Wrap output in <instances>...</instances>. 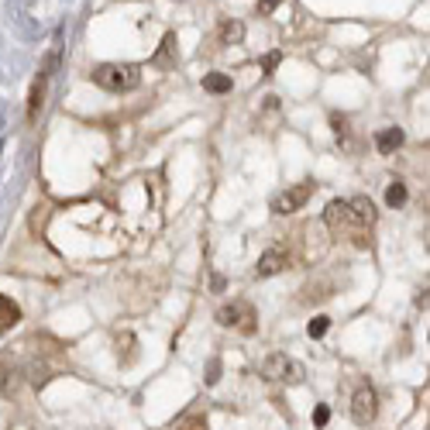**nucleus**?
I'll list each match as a JSON object with an SVG mask.
<instances>
[{"instance_id":"obj_1","label":"nucleus","mask_w":430,"mask_h":430,"mask_svg":"<svg viewBox=\"0 0 430 430\" xmlns=\"http://www.w3.org/2000/svg\"><path fill=\"white\" fill-rule=\"evenodd\" d=\"M90 80L97 86H104V90H110V93H128V90H135L141 83V69L131 66V62H104V66H97L90 73Z\"/></svg>"},{"instance_id":"obj_2","label":"nucleus","mask_w":430,"mask_h":430,"mask_svg":"<svg viewBox=\"0 0 430 430\" xmlns=\"http://www.w3.org/2000/svg\"><path fill=\"white\" fill-rule=\"evenodd\" d=\"M258 376L269 378V382H286V386H299L303 378H306V369L296 362V358H289L286 351H275V354H269L262 365H258Z\"/></svg>"},{"instance_id":"obj_3","label":"nucleus","mask_w":430,"mask_h":430,"mask_svg":"<svg viewBox=\"0 0 430 430\" xmlns=\"http://www.w3.org/2000/svg\"><path fill=\"white\" fill-rule=\"evenodd\" d=\"M217 323H220V327H234V330H241V334H255V330H258V313H255L251 303L234 299V303H227V306L217 310Z\"/></svg>"},{"instance_id":"obj_4","label":"nucleus","mask_w":430,"mask_h":430,"mask_svg":"<svg viewBox=\"0 0 430 430\" xmlns=\"http://www.w3.org/2000/svg\"><path fill=\"white\" fill-rule=\"evenodd\" d=\"M376 417H378L376 389H372V386H362V389L354 393V400H351V420H354L358 427H369Z\"/></svg>"},{"instance_id":"obj_5","label":"nucleus","mask_w":430,"mask_h":430,"mask_svg":"<svg viewBox=\"0 0 430 430\" xmlns=\"http://www.w3.org/2000/svg\"><path fill=\"white\" fill-rule=\"evenodd\" d=\"M310 193H313V183H296V186L282 189L279 196H272V214H296L306 200H310Z\"/></svg>"},{"instance_id":"obj_6","label":"nucleus","mask_w":430,"mask_h":430,"mask_svg":"<svg viewBox=\"0 0 430 430\" xmlns=\"http://www.w3.org/2000/svg\"><path fill=\"white\" fill-rule=\"evenodd\" d=\"M289 265V255L282 251V248H269L262 258H258V265H255V275L258 279H269V275H279V272Z\"/></svg>"},{"instance_id":"obj_7","label":"nucleus","mask_w":430,"mask_h":430,"mask_svg":"<svg viewBox=\"0 0 430 430\" xmlns=\"http://www.w3.org/2000/svg\"><path fill=\"white\" fill-rule=\"evenodd\" d=\"M348 214H351V227H369V224H376V207H372L369 196H351Z\"/></svg>"},{"instance_id":"obj_8","label":"nucleus","mask_w":430,"mask_h":430,"mask_svg":"<svg viewBox=\"0 0 430 430\" xmlns=\"http://www.w3.org/2000/svg\"><path fill=\"white\" fill-rule=\"evenodd\" d=\"M25 382V372L14 362H0V396H14Z\"/></svg>"},{"instance_id":"obj_9","label":"nucleus","mask_w":430,"mask_h":430,"mask_svg":"<svg viewBox=\"0 0 430 430\" xmlns=\"http://www.w3.org/2000/svg\"><path fill=\"white\" fill-rule=\"evenodd\" d=\"M323 224L341 231V227H351V214H348V200H330L327 210H323Z\"/></svg>"},{"instance_id":"obj_10","label":"nucleus","mask_w":430,"mask_h":430,"mask_svg":"<svg viewBox=\"0 0 430 430\" xmlns=\"http://www.w3.org/2000/svg\"><path fill=\"white\" fill-rule=\"evenodd\" d=\"M18 321H21V306L11 296L0 293V334H7L11 327H18Z\"/></svg>"},{"instance_id":"obj_11","label":"nucleus","mask_w":430,"mask_h":430,"mask_svg":"<svg viewBox=\"0 0 430 430\" xmlns=\"http://www.w3.org/2000/svg\"><path fill=\"white\" fill-rule=\"evenodd\" d=\"M176 59H179V52H176V35L169 31V35L162 38V49H159V55L152 59V66H159V69H169V66H176Z\"/></svg>"},{"instance_id":"obj_12","label":"nucleus","mask_w":430,"mask_h":430,"mask_svg":"<svg viewBox=\"0 0 430 430\" xmlns=\"http://www.w3.org/2000/svg\"><path fill=\"white\" fill-rule=\"evenodd\" d=\"M45 83H49V73H42V76L35 80V86H31V97H28V121H35L38 110H42V104H45Z\"/></svg>"},{"instance_id":"obj_13","label":"nucleus","mask_w":430,"mask_h":430,"mask_svg":"<svg viewBox=\"0 0 430 430\" xmlns=\"http://www.w3.org/2000/svg\"><path fill=\"white\" fill-rule=\"evenodd\" d=\"M403 128H386V131H378L376 135V148L382 155H389V152H396L400 145H403Z\"/></svg>"},{"instance_id":"obj_14","label":"nucleus","mask_w":430,"mask_h":430,"mask_svg":"<svg viewBox=\"0 0 430 430\" xmlns=\"http://www.w3.org/2000/svg\"><path fill=\"white\" fill-rule=\"evenodd\" d=\"M203 90L207 93H231V76L227 73H207L203 76Z\"/></svg>"},{"instance_id":"obj_15","label":"nucleus","mask_w":430,"mask_h":430,"mask_svg":"<svg viewBox=\"0 0 430 430\" xmlns=\"http://www.w3.org/2000/svg\"><path fill=\"white\" fill-rule=\"evenodd\" d=\"M220 38H224L227 45H238L244 38V25L241 21H224V25H220Z\"/></svg>"},{"instance_id":"obj_16","label":"nucleus","mask_w":430,"mask_h":430,"mask_svg":"<svg viewBox=\"0 0 430 430\" xmlns=\"http://www.w3.org/2000/svg\"><path fill=\"white\" fill-rule=\"evenodd\" d=\"M386 203L389 207H403L406 203V186L396 179V183H389V189H386Z\"/></svg>"},{"instance_id":"obj_17","label":"nucleus","mask_w":430,"mask_h":430,"mask_svg":"<svg viewBox=\"0 0 430 430\" xmlns=\"http://www.w3.org/2000/svg\"><path fill=\"white\" fill-rule=\"evenodd\" d=\"M327 327H330V317H313L310 327H306V334H310V338H323V334H327Z\"/></svg>"},{"instance_id":"obj_18","label":"nucleus","mask_w":430,"mask_h":430,"mask_svg":"<svg viewBox=\"0 0 430 430\" xmlns=\"http://www.w3.org/2000/svg\"><path fill=\"white\" fill-rule=\"evenodd\" d=\"M217 378H220V358H210V365H207V386H217Z\"/></svg>"},{"instance_id":"obj_19","label":"nucleus","mask_w":430,"mask_h":430,"mask_svg":"<svg viewBox=\"0 0 430 430\" xmlns=\"http://www.w3.org/2000/svg\"><path fill=\"white\" fill-rule=\"evenodd\" d=\"M327 420H330V410L321 403L317 410H313V424H317V427H327Z\"/></svg>"},{"instance_id":"obj_20","label":"nucleus","mask_w":430,"mask_h":430,"mask_svg":"<svg viewBox=\"0 0 430 430\" xmlns=\"http://www.w3.org/2000/svg\"><path fill=\"white\" fill-rule=\"evenodd\" d=\"M275 4H279V0H262V4H258V7H262V11H265V14H269V11H275Z\"/></svg>"},{"instance_id":"obj_21","label":"nucleus","mask_w":430,"mask_h":430,"mask_svg":"<svg viewBox=\"0 0 430 430\" xmlns=\"http://www.w3.org/2000/svg\"><path fill=\"white\" fill-rule=\"evenodd\" d=\"M275 62H279V52H272L269 59H265V69H275Z\"/></svg>"}]
</instances>
